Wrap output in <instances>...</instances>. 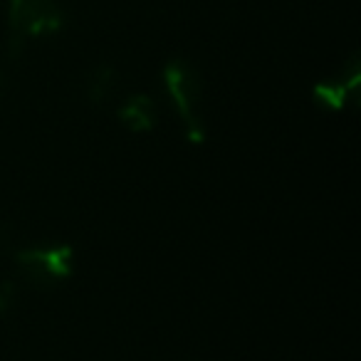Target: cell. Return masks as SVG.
Segmentation results:
<instances>
[{
    "instance_id": "cell-6",
    "label": "cell",
    "mask_w": 361,
    "mask_h": 361,
    "mask_svg": "<svg viewBox=\"0 0 361 361\" xmlns=\"http://www.w3.org/2000/svg\"><path fill=\"white\" fill-rule=\"evenodd\" d=\"M116 87V72L111 65H97L85 80V97L90 104H102L109 99Z\"/></svg>"
},
{
    "instance_id": "cell-1",
    "label": "cell",
    "mask_w": 361,
    "mask_h": 361,
    "mask_svg": "<svg viewBox=\"0 0 361 361\" xmlns=\"http://www.w3.org/2000/svg\"><path fill=\"white\" fill-rule=\"evenodd\" d=\"M65 25L57 0H11L8 6V50L13 57L23 52L27 40L55 35Z\"/></svg>"
},
{
    "instance_id": "cell-8",
    "label": "cell",
    "mask_w": 361,
    "mask_h": 361,
    "mask_svg": "<svg viewBox=\"0 0 361 361\" xmlns=\"http://www.w3.org/2000/svg\"><path fill=\"white\" fill-rule=\"evenodd\" d=\"M8 245H11V235H8V231L3 226H0V252L8 250Z\"/></svg>"
},
{
    "instance_id": "cell-3",
    "label": "cell",
    "mask_w": 361,
    "mask_h": 361,
    "mask_svg": "<svg viewBox=\"0 0 361 361\" xmlns=\"http://www.w3.org/2000/svg\"><path fill=\"white\" fill-rule=\"evenodd\" d=\"M16 262L30 285L52 287L72 275V270H75V250L70 245L23 247V250L16 252Z\"/></svg>"
},
{
    "instance_id": "cell-7",
    "label": "cell",
    "mask_w": 361,
    "mask_h": 361,
    "mask_svg": "<svg viewBox=\"0 0 361 361\" xmlns=\"http://www.w3.org/2000/svg\"><path fill=\"white\" fill-rule=\"evenodd\" d=\"M18 297V287L11 280H0V317L11 312V307L16 305Z\"/></svg>"
},
{
    "instance_id": "cell-2",
    "label": "cell",
    "mask_w": 361,
    "mask_h": 361,
    "mask_svg": "<svg viewBox=\"0 0 361 361\" xmlns=\"http://www.w3.org/2000/svg\"><path fill=\"white\" fill-rule=\"evenodd\" d=\"M164 85L176 111H178L180 121H183V131H186L188 141L191 144H203L206 141V126H203V119L198 114L203 82L198 70L186 60H171L164 67Z\"/></svg>"
},
{
    "instance_id": "cell-5",
    "label": "cell",
    "mask_w": 361,
    "mask_h": 361,
    "mask_svg": "<svg viewBox=\"0 0 361 361\" xmlns=\"http://www.w3.org/2000/svg\"><path fill=\"white\" fill-rule=\"evenodd\" d=\"M116 114L131 131H151L156 126V104L149 94H131Z\"/></svg>"
},
{
    "instance_id": "cell-4",
    "label": "cell",
    "mask_w": 361,
    "mask_h": 361,
    "mask_svg": "<svg viewBox=\"0 0 361 361\" xmlns=\"http://www.w3.org/2000/svg\"><path fill=\"white\" fill-rule=\"evenodd\" d=\"M359 85H361V67L359 57H351V62L346 65L344 75L334 82H322L314 87V99L317 104L326 106V109H344L349 102L359 99Z\"/></svg>"
}]
</instances>
